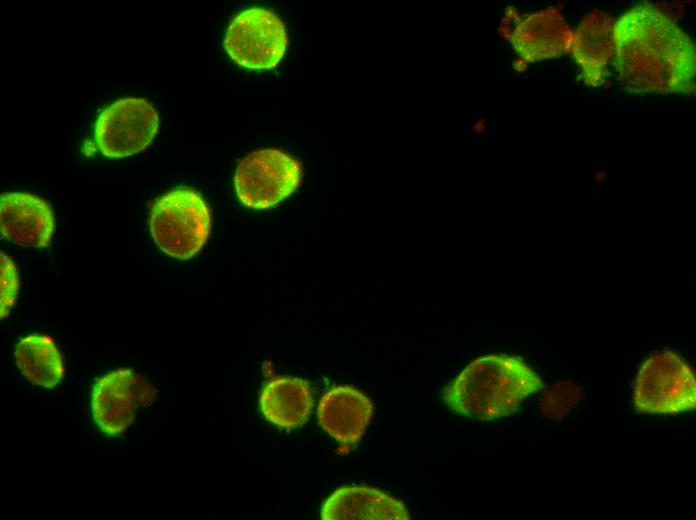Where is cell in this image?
<instances>
[{
	"label": "cell",
	"mask_w": 696,
	"mask_h": 520,
	"mask_svg": "<svg viewBox=\"0 0 696 520\" xmlns=\"http://www.w3.org/2000/svg\"><path fill=\"white\" fill-rule=\"evenodd\" d=\"M615 66L621 84L634 93H690L695 86V47L658 8L640 4L613 28Z\"/></svg>",
	"instance_id": "1"
},
{
	"label": "cell",
	"mask_w": 696,
	"mask_h": 520,
	"mask_svg": "<svg viewBox=\"0 0 696 520\" xmlns=\"http://www.w3.org/2000/svg\"><path fill=\"white\" fill-rule=\"evenodd\" d=\"M544 384L521 358L490 354L473 360L443 390L446 404L457 414L493 420L516 412Z\"/></svg>",
	"instance_id": "2"
},
{
	"label": "cell",
	"mask_w": 696,
	"mask_h": 520,
	"mask_svg": "<svg viewBox=\"0 0 696 520\" xmlns=\"http://www.w3.org/2000/svg\"><path fill=\"white\" fill-rule=\"evenodd\" d=\"M149 227L161 251L177 259H188L201 251L209 237L210 209L198 192L179 187L154 203Z\"/></svg>",
	"instance_id": "3"
},
{
	"label": "cell",
	"mask_w": 696,
	"mask_h": 520,
	"mask_svg": "<svg viewBox=\"0 0 696 520\" xmlns=\"http://www.w3.org/2000/svg\"><path fill=\"white\" fill-rule=\"evenodd\" d=\"M640 413L678 414L696 407V381L691 367L670 350L654 353L640 367L633 389Z\"/></svg>",
	"instance_id": "4"
},
{
	"label": "cell",
	"mask_w": 696,
	"mask_h": 520,
	"mask_svg": "<svg viewBox=\"0 0 696 520\" xmlns=\"http://www.w3.org/2000/svg\"><path fill=\"white\" fill-rule=\"evenodd\" d=\"M302 166L284 151L265 148L251 152L238 164L234 186L240 202L262 210L274 207L299 186Z\"/></svg>",
	"instance_id": "5"
},
{
	"label": "cell",
	"mask_w": 696,
	"mask_h": 520,
	"mask_svg": "<svg viewBox=\"0 0 696 520\" xmlns=\"http://www.w3.org/2000/svg\"><path fill=\"white\" fill-rule=\"evenodd\" d=\"M287 47L288 37L281 19L272 11L258 7L236 15L224 39L230 58L250 70L275 68Z\"/></svg>",
	"instance_id": "6"
},
{
	"label": "cell",
	"mask_w": 696,
	"mask_h": 520,
	"mask_svg": "<svg viewBox=\"0 0 696 520\" xmlns=\"http://www.w3.org/2000/svg\"><path fill=\"white\" fill-rule=\"evenodd\" d=\"M159 128V114L144 98L125 97L105 107L94 126L100 152L108 158H123L147 148Z\"/></svg>",
	"instance_id": "7"
},
{
	"label": "cell",
	"mask_w": 696,
	"mask_h": 520,
	"mask_svg": "<svg viewBox=\"0 0 696 520\" xmlns=\"http://www.w3.org/2000/svg\"><path fill=\"white\" fill-rule=\"evenodd\" d=\"M155 388L131 369H117L99 378L92 392V412L97 426L109 436L123 433L140 406L150 405Z\"/></svg>",
	"instance_id": "8"
},
{
	"label": "cell",
	"mask_w": 696,
	"mask_h": 520,
	"mask_svg": "<svg viewBox=\"0 0 696 520\" xmlns=\"http://www.w3.org/2000/svg\"><path fill=\"white\" fill-rule=\"evenodd\" d=\"M54 226L52 209L42 198L26 192L1 195L0 229L9 241L23 247H47Z\"/></svg>",
	"instance_id": "9"
},
{
	"label": "cell",
	"mask_w": 696,
	"mask_h": 520,
	"mask_svg": "<svg viewBox=\"0 0 696 520\" xmlns=\"http://www.w3.org/2000/svg\"><path fill=\"white\" fill-rule=\"evenodd\" d=\"M572 32L559 11H537L519 20L508 35L514 50L525 62L559 57L570 48Z\"/></svg>",
	"instance_id": "10"
},
{
	"label": "cell",
	"mask_w": 696,
	"mask_h": 520,
	"mask_svg": "<svg viewBox=\"0 0 696 520\" xmlns=\"http://www.w3.org/2000/svg\"><path fill=\"white\" fill-rule=\"evenodd\" d=\"M373 412V402L366 394L352 386L342 385L323 395L318 406V419L322 428L337 441L355 444L365 433Z\"/></svg>",
	"instance_id": "11"
},
{
	"label": "cell",
	"mask_w": 696,
	"mask_h": 520,
	"mask_svg": "<svg viewBox=\"0 0 696 520\" xmlns=\"http://www.w3.org/2000/svg\"><path fill=\"white\" fill-rule=\"evenodd\" d=\"M410 517L403 502L368 486L341 487L321 508L324 520H407Z\"/></svg>",
	"instance_id": "12"
},
{
	"label": "cell",
	"mask_w": 696,
	"mask_h": 520,
	"mask_svg": "<svg viewBox=\"0 0 696 520\" xmlns=\"http://www.w3.org/2000/svg\"><path fill=\"white\" fill-rule=\"evenodd\" d=\"M614 22L599 10L586 15L572 33L570 48L587 85H600L614 54Z\"/></svg>",
	"instance_id": "13"
},
{
	"label": "cell",
	"mask_w": 696,
	"mask_h": 520,
	"mask_svg": "<svg viewBox=\"0 0 696 520\" xmlns=\"http://www.w3.org/2000/svg\"><path fill=\"white\" fill-rule=\"evenodd\" d=\"M259 402L268 421L282 428H296L307 420L313 399L305 380L278 377L266 383Z\"/></svg>",
	"instance_id": "14"
},
{
	"label": "cell",
	"mask_w": 696,
	"mask_h": 520,
	"mask_svg": "<svg viewBox=\"0 0 696 520\" xmlns=\"http://www.w3.org/2000/svg\"><path fill=\"white\" fill-rule=\"evenodd\" d=\"M14 355L18 368L32 383L51 389L61 381L63 362L50 337L30 334L17 343Z\"/></svg>",
	"instance_id": "15"
},
{
	"label": "cell",
	"mask_w": 696,
	"mask_h": 520,
	"mask_svg": "<svg viewBox=\"0 0 696 520\" xmlns=\"http://www.w3.org/2000/svg\"><path fill=\"white\" fill-rule=\"evenodd\" d=\"M581 390L569 381L559 382L549 390L543 401L544 413L555 419L562 418L580 400Z\"/></svg>",
	"instance_id": "16"
},
{
	"label": "cell",
	"mask_w": 696,
	"mask_h": 520,
	"mask_svg": "<svg viewBox=\"0 0 696 520\" xmlns=\"http://www.w3.org/2000/svg\"><path fill=\"white\" fill-rule=\"evenodd\" d=\"M18 288L16 264L10 256L1 252V319L7 317L14 306Z\"/></svg>",
	"instance_id": "17"
}]
</instances>
